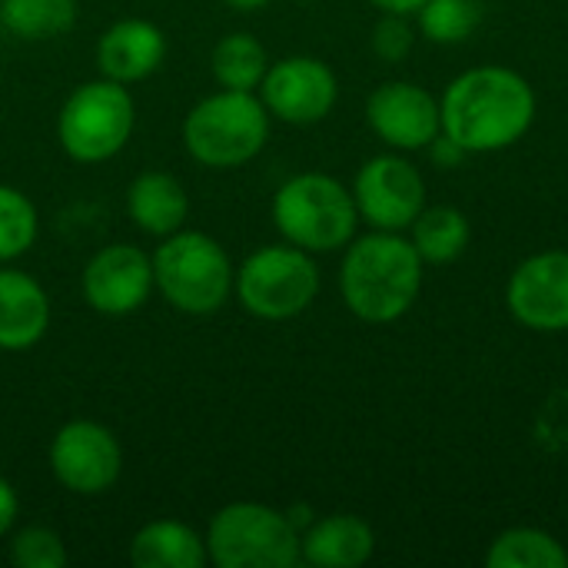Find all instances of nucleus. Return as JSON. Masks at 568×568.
<instances>
[{
  "mask_svg": "<svg viewBox=\"0 0 568 568\" xmlns=\"http://www.w3.org/2000/svg\"><path fill=\"white\" fill-rule=\"evenodd\" d=\"M373 50L383 60H403L413 50V30L403 20V13H389L376 23L373 30Z\"/></svg>",
  "mask_w": 568,
  "mask_h": 568,
  "instance_id": "27",
  "label": "nucleus"
},
{
  "mask_svg": "<svg viewBox=\"0 0 568 568\" xmlns=\"http://www.w3.org/2000/svg\"><path fill=\"white\" fill-rule=\"evenodd\" d=\"M233 290L246 313L260 320H293L320 293V270L300 246L256 250L236 273Z\"/></svg>",
  "mask_w": 568,
  "mask_h": 568,
  "instance_id": "8",
  "label": "nucleus"
},
{
  "mask_svg": "<svg viewBox=\"0 0 568 568\" xmlns=\"http://www.w3.org/2000/svg\"><path fill=\"white\" fill-rule=\"evenodd\" d=\"M373 529L356 516H329L300 536V559L320 568H356L373 556Z\"/></svg>",
  "mask_w": 568,
  "mask_h": 568,
  "instance_id": "18",
  "label": "nucleus"
},
{
  "mask_svg": "<svg viewBox=\"0 0 568 568\" xmlns=\"http://www.w3.org/2000/svg\"><path fill=\"white\" fill-rule=\"evenodd\" d=\"M130 562L136 568H203L210 562L206 539L176 519L146 523L130 542Z\"/></svg>",
  "mask_w": 568,
  "mask_h": 568,
  "instance_id": "19",
  "label": "nucleus"
},
{
  "mask_svg": "<svg viewBox=\"0 0 568 568\" xmlns=\"http://www.w3.org/2000/svg\"><path fill=\"white\" fill-rule=\"evenodd\" d=\"M226 7H233V10H243V13H250V10H260V7H266L270 0H223Z\"/></svg>",
  "mask_w": 568,
  "mask_h": 568,
  "instance_id": "31",
  "label": "nucleus"
},
{
  "mask_svg": "<svg viewBox=\"0 0 568 568\" xmlns=\"http://www.w3.org/2000/svg\"><path fill=\"white\" fill-rule=\"evenodd\" d=\"M133 123L136 106L126 83L100 77L67 97L57 133L67 156H73L77 163H103L126 146Z\"/></svg>",
  "mask_w": 568,
  "mask_h": 568,
  "instance_id": "7",
  "label": "nucleus"
},
{
  "mask_svg": "<svg viewBox=\"0 0 568 568\" xmlns=\"http://www.w3.org/2000/svg\"><path fill=\"white\" fill-rule=\"evenodd\" d=\"M233 263L226 250L196 230H176L163 236L153 253V283L163 300L190 316L216 313L233 293Z\"/></svg>",
  "mask_w": 568,
  "mask_h": 568,
  "instance_id": "4",
  "label": "nucleus"
},
{
  "mask_svg": "<svg viewBox=\"0 0 568 568\" xmlns=\"http://www.w3.org/2000/svg\"><path fill=\"white\" fill-rule=\"evenodd\" d=\"M50 326V300L47 290L20 273L0 270V349L20 353L43 339Z\"/></svg>",
  "mask_w": 568,
  "mask_h": 568,
  "instance_id": "16",
  "label": "nucleus"
},
{
  "mask_svg": "<svg viewBox=\"0 0 568 568\" xmlns=\"http://www.w3.org/2000/svg\"><path fill=\"white\" fill-rule=\"evenodd\" d=\"M210 70L223 90H256L270 70L266 47L253 33H226L210 57Z\"/></svg>",
  "mask_w": 568,
  "mask_h": 568,
  "instance_id": "20",
  "label": "nucleus"
},
{
  "mask_svg": "<svg viewBox=\"0 0 568 568\" xmlns=\"http://www.w3.org/2000/svg\"><path fill=\"white\" fill-rule=\"evenodd\" d=\"M166 57V37L156 23L130 17L116 20L97 43V67L106 80L136 83L160 70Z\"/></svg>",
  "mask_w": 568,
  "mask_h": 568,
  "instance_id": "15",
  "label": "nucleus"
},
{
  "mask_svg": "<svg viewBox=\"0 0 568 568\" xmlns=\"http://www.w3.org/2000/svg\"><path fill=\"white\" fill-rule=\"evenodd\" d=\"M419 286L423 256L393 230H379L356 240L339 270L343 300L366 323L399 320L416 303Z\"/></svg>",
  "mask_w": 568,
  "mask_h": 568,
  "instance_id": "2",
  "label": "nucleus"
},
{
  "mask_svg": "<svg viewBox=\"0 0 568 568\" xmlns=\"http://www.w3.org/2000/svg\"><path fill=\"white\" fill-rule=\"evenodd\" d=\"M506 300L513 316L529 329H568V253L552 250L526 260L513 273Z\"/></svg>",
  "mask_w": 568,
  "mask_h": 568,
  "instance_id": "13",
  "label": "nucleus"
},
{
  "mask_svg": "<svg viewBox=\"0 0 568 568\" xmlns=\"http://www.w3.org/2000/svg\"><path fill=\"white\" fill-rule=\"evenodd\" d=\"M263 103L293 126L320 123L336 103V77L316 57H286L263 77Z\"/></svg>",
  "mask_w": 568,
  "mask_h": 568,
  "instance_id": "10",
  "label": "nucleus"
},
{
  "mask_svg": "<svg viewBox=\"0 0 568 568\" xmlns=\"http://www.w3.org/2000/svg\"><path fill=\"white\" fill-rule=\"evenodd\" d=\"M373 3L386 13H409V10H419L426 0H373Z\"/></svg>",
  "mask_w": 568,
  "mask_h": 568,
  "instance_id": "30",
  "label": "nucleus"
},
{
  "mask_svg": "<svg viewBox=\"0 0 568 568\" xmlns=\"http://www.w3.org/2000/svg\"><path fill=\"white\" fill-rule=\"evenodd\" d=\"M206 556L220 568H293L300 529L263 503H230L210 519Z\"/></svg>",
  "mask_w": 568,
  "mask_h": 568,
  "instance_id": "6",
  "label": "nucleus"
},
{
  "mask_svg": "<svg viewBox=\"0 0 568 568\" xmlns=\"http://www.w3.org/2000/svg\"><path fill=\"white\" fill-rule=\"evenodd\" d=\"M369 126L399 150H419L429 146L439 136L443 113L439 103L416 83H383L369 97Z\"/></svg>",
  "mask_w": 568,
  "mask_h": 568,
  "instance_id": "14",
  "label": "nucleus"
},
{
  "mask_svg": "<svg viewBox=\"0 0 568 568\" xmlns=\"http://www.w3.org/2000/svg\"><path fill=\"white\" fill-rule=\"evenodd\" d=\"M356 210L376 230H406L423 213V176L399 156H376L356 176Z\"/></svg>",
  "mask_w": 568,
  "mask_h": 568,
  "instance_id": "11",
  "label": "nucleus"
},
{
  "mask_svg": "<svg viewBox=\"0 0 568 568\" xmlns=\"http://www.w3.org/2000/svg\"><path fill=\"white\" fill-rule=\"evenodd\" d=\"M10 562L17 568H63L67 546L47 526H27L10 542Z\"/></svg>",
  "mask_w": 568,
  "mask_h": 568,
  "instance_id": "26",
  "label": "nucleus"
},
{
  "mask_svg": "<svg viewBox=\"0 0 568 568\" xmlns=\"http://www.w3.org/2000/svg\"><path fill=\"white\" fill-rule=\"evenodd\" d=\"M439 113L446 136L466 153H486L516 143L529 130L536 97L519 73L506 67H479L453 80Z\"/></svg>",
  "mask_w": 568,
  "mask_h": 568,
  "instance_id": "1",
  "label": "nucleus"
},
{
  "mask_svg": "<svg viewBox=\"0 0 568 568\" xmlns=\"http://www.w3.org/2000/svg\"><path fill=\"white\" fill-rule=\"evenodd\" d=\"M486 562L489 568H566L568 552L549 532L509 529L493 542Z\"/></svg>",
  "mask_w": 568,
  "mask_h": 568,
  "instance_id": "23",
  "label": "nucleus"
},
{
  "mask_svg": "<svg viewBox=\"0 0 568 568\" xmlns=\"http://www.w3.org/2000/svg\"><path fill=\"white\" fill-rule=\"evenodd\" d=\"M17 513H20V499H17V493H13V486L0 476V539L13 529Z\"/></svg>",
  "mask_w": 568,
  "mask_h": 568,
  "instance_id": "28",
  "label": "nucleus"
},
{
  "mask_svg": "<svg viewBox=\"0 0 568 568\" xmlns=\"http://www.w3.org/2000/svg\"><path fill=\"white\" fill-rule=\"evenodd\" d=\"M483 17L479 0H426L419 7L423 33L436 43H459L466 40Z\"/></svg>",
  "mask_w": 568,
  "mask_h": 568,
  "instance_id": "25",
  "label": "nucleus"
},
{
  "mask_svg": "<svg viewBox=\"0 0 568 568\" xmlns=\"http://www.w3.org/2000/svg\"><path fill=\"white\" fill-rule=\"evenodd\" d=\"M77 20V0H0V23L23 40L63 37Z\"/></svg>",
  "mask_w": 568,
  "mask_h": 568,
  "instance_id": "21",
  "label": "nucleus"
},
{
  "mask_svg": "<svg viewBox=\"0 0 568 568\" xmlns=\"http://www.w3.org/2000/svg\"><path fill=\"white\" fill-rule=\"evenodd\" d=\"M469 243V223L453 206H433L413 220V246L426 263H449Z\"/></svg>",
  "mask_w": 568,
  "mask_h": 568,
  "instance_id": "22",
  "label": "nucleus"
},
{
  "mask_svg": "<svg viewBox=\"0 0 568 568\" xmlns=\"http://www.w3.org/2000/svg\"><path fill=\"white\" fill-rule=\"evenodd\" d=\"M270 140V110L250 90H220L200 100L183 120L190 156L213 170L250 163Z\"/></svg>",
  "mask_w": 568,
  "mask_h": 568,
  "instance_id": "3",
  "label": "nucleus"
},
{
  "mask_svg": "<svg viewBox=\"0 0 568 568\" xmlns=\"http://www.w3.org/2000/svg\"><path fill=\"white\" fill-rule=\"evenodd\" d=\"M429 146H433V160H436L439 166H459V160L466 156V150H463L453 136H443V140L436 136Z\"/></svg>",
  "mask_w": 568,
  "mask_h": 568,
  "instance_id": "29",
  "label": "nucleus"
},
{
  "mask_svg": "<svg viewBox=\"0 0 568 568\" xmlns=\"http://www.w3.org/2000/svg\"><path fill=\"white\" fill-rule=\"evenodd\" d=\"M356 200L343 183L323 173H300L286 180L273 200L276 230L306 253H329L356 233Z\"/></svg>",
  "mask_w": 568,
  "mask_h": 568,
  "instance_id": "5",
  "label": "nucleus"
},
{
  "mask_svg": "<svg viewBox=\"0 0 568 568\" xmlns=\"http://www.w3.org/2000/svg\"><path fill=\"white\" fill-rule=\"evenodd\" d=\"M50 469L63 489L77 496H100L120 479L123 449L106 426L73 419L50 443Z\"/></svg>",
  "mask_w": 568,
  "mask_h": 568,
  "instance_id": "9",
  "label": "nucleus"
},
{
  "mask_svg": "<svg viewBox=\"0 0 568 568\" xmlns=\"http://www.w3.org/2000/svg\"><path fill=\"white\" fill-rule=\"evenodd\" d=\"M153 286V256L130 243L103 246L83 270V296L103 316H126L140 310Z\"/></svg>",
  "mask_w": 568,
  "mask_h": 568,
  "instance_id": "12",
  "label": "nucleus"
},
{
  "mask_svg": "<svg viewBox=\"0 0 568 568\" xmlns=\"http://www.w3.org/2000/svg\"><path fill=\"white\" fill-rule=\"evenodd\" d=\"M37 206L13 186L0 183V263L23 256L37 240Z\"/></svg>",
  "mask_w": 568,
  "mask_h": 568,
  "instance_id": "24",
  "label": "nucleus"
},
{
  "mask_svg": "<svg viewBox=\"0 0 568 568\" xmlns=\"http://www.w3.org/2000/svg\"><path fill=\"white\" fill-rule=\"evenodd\" d=\"M126 213L143 233L170 236L183 230L190 213V196L176 176L163 170H146L126 190Z\"/></svg>",
  "mask_w": 568,
  "mask_h": 568,
  "instance_id": "17",
  "label": "nucleus"
}]
</instances>
